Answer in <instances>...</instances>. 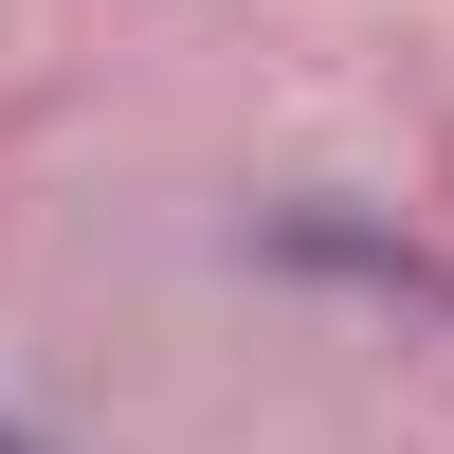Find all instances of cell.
<instances>
[{
	"label": "cell",
	"mask_w": 454,
	"mask_h": 454,
	"mask_svg": "<svg viewBox=\"0 0 454 454\" xmlns=\"http://www.w3.org/2000/svg\"><path fill=\"white\" fill-rule=\"evenodd\" d=\"M0 454H19V436H0Z\"/></svg>",
	"instance_id": "6da1fadb"
}]
</instances>
